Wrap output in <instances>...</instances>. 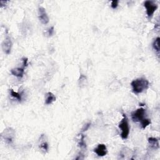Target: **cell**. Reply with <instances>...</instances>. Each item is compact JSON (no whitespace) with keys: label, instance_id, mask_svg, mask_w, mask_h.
<instances>
[{"label":"cell","instance_id":"cell-1","mask_svg":"<svg viewBox=\"0 0 160 160\" xmlns=\"http://www.w3.org/2000/svg\"><path fill=\"white\" fill-rule=\"evenodd\" d=\"M133 91L135 94H140L146 91L149 88V83L148 80L144 78H137L131 83Z\"/></svg>","mask_w":160,"mask_h":160},{"label":"cell","instance_id":"cell-2","mask_svg":"<svg viewBox=\"0 0 160 160\" xmlns=\"http://www.w3.org/2000/svg\"><path fill=\"white\" fill-rule=\"evenodd\" d=\"M123 119L121 121V122L119 124V128L121 129V137L123 140H126L129 134H130V126H129L128 123V119L126 116V114L123 113Z\"/></svg>","mask_w":160,"mask_h":160},{"label":"cell","instance_id":"cell-3","mask_svg":"<svg viewBox=\"0 0 160 160\" xmlns=\"http://www.w3.org/2000/svg\"><path fill=\"white\" fill-rule=\"evenodd\" d=\"M22 61H23V65H22V67L13 68L11 69L10 71L11 73L13 75V76L19 78H21L23 76L25 68L28 65V58H26L25 57H23V58H22Z\"/></svg>","mask_w":160,"mask_h":160},{"label":"cell","instance_id":"cell-4","mask_svg":"<svg viewBox=\"0 0 160 160\" xmlns=\"http://www.w3.org/2000/svg\"><path fill=\"white\" fill-rule=\"evenodd\" d=\"M145 115L146 110L143 108H140L131 113V118L134 122L140 123L145 118Z\"/></svg>","mask_w":160,"mask_h":160},{"label":"cell","instance_id":"cell-5","mask_svg":"<svg viewBox=\"0 0 160 160\" xmlns=\"http://www.w3.org/2000/svg\"><path fill=\"white\" fill-rule=\"evenodd\" d=\"M144 6L146 8V14L149 18L152 17L158 8V4L153 1H145Z\"/></svg>","mask_w":160,"mask_h":160},{"label":"cell","instance_id":"cell-6","mask_svg":"<svg viewBox=\"0 0 160 160\" xmlns=\"http://www.w3.org/2000/svg\"><path fill=\"white\" fill-rule=\"evenodd\" d=\"M38 18L42 24L46 25L49 23L50 19H49L45 8H44L43 6H39L38 8Z\"/></svg>","mask_w":160,"mask_h":160},{"label":"cell","instance_id":"cell-7","mask_svg":"<svg viewBox=\"0 0 160 160\" xmlns=\"http://www.w3.org/2000/svg\"><path fill=\"white\" fill-rule=\"evenodd\" d=\"M4 135H3L4 139L8 143L11 144L15 138V131L11 128H8L4 131Z\"/></svg>","mask_w":160,"mask_h":160},{"label":"cell","instance_id":"cell-8","mask_svg":"<svg viewBox=\"0 0 160 160\" xmlns=\"http://www.w3.org/2000/svg\"><path fill=\"white\" fill-rule=\"evenodd\" d=\"M12 44L13 43L11 41V38L8 35H6L5 39H4L3 42L2 43L3 50L4 52V53H6V55H9L11 53Z\"/></svg>","mask_w":160,"mask_h":160},{"label":"cell","instance_id":"cell-9","mask_svg":"<svg viewBox=\"0 0 160 160\" xmlns=\"http://www.w3.org/2000/svg\"><path fill=\"white\" fill-rule=\"evenodd\" d=\"M98 156H105L108 153V150L107 148H106V146L105 144H99L96 146V148H95L93 150Z\"/></svg>","mask_w":160,"mask_h":160},{"label":"cell","instance_id":"cell-10","mask_svg":"<svg viewBox=\"0 0 160 160\" xmlns=\"http://www.w3.org/2000/svg\"><path fill=\"white\" fill-rule=\"evenodd\" d=\"M148 143L149 144L150 147L153 149H158L159 148V141L156 138L153 137H150L148 140Z\"/></svg>","mask_w":160,"mask_h":160},{"label":"cell","instance_id":"cell-11","mask_svg":"<svg viewBox=\"0 0 160 160\" xmlns=\"http://www.w3.org/2000/svg\"><path fill=\"white\" fill-rule=\"evenodd\" d=\"M56 101V97L54 94H53L51 92H48L46 95V100L45 104L48 105L52 104L53 102Z\"/></svg>","mask_w":160,"mask_h":160},{"label":"cell","instance_id":"cell-12","mask_svg":"<svg viewBox=\"0 0 160 160\" xmlns=\"http://www.w3.org/2000/svg\"><path fill=\"white\" fill-rule=\"evenodd\" d=\"M159 37L156 38L154 40V41L153 43V47L154 48V50L156 51V53H158V55H159Z\"/></svg>","mask_w":160,"mask_h":160},{"label":"cell","instance_id":"cell-13","mask_svg":"<svg viewBox=\"0 0 160 160\" xmlns=\"http://www.w3.org/2000/svg\"><path fill=\"white\" fill-rule=\"evenodd\" d=\"M10 95L11 96L14 98L16 99L18 101L21 102V100H22V97H21V94H20V93H17V92H15L14 90H12V89H11V90H10Z\"/></svg>","mask_w":160,"mask_h":160},{"label":"cell","instance_id":"cell-14","mask_svg":"<svg viewBox=\"0 0 160 160\" xmlns=\"http://www.w3.org/2000/svg\"><path fill=\"white\" fill-rule=\"evenodd\" d=\"M87 82V79L85 76H84L83 74L80 75V77L79 79V86H84Z\"/></svg>","mask_w":160,"mask_h":160},{"label":"cell","instance_id":"cell-15","mask_svg":"<svg viewBox=\"0 0 160 160\" xmlns=\"http://www.w3.org/2000/svg\"><path fill=\"white\" fill-rule=\"evenodd\" d=\"M78 145L81 148L85 149L86 147V143L84 141V136L83 135H81V137H80V139L78 141Z\"/></svg>","mask_w":160,"mask_h":160},{"label":"cell","instance_id":"cell-16","mask_svg":"<svg viewBox=\"0 0 160 160\" xmlns=\"http://www.w3.org/2000/svg\"><path fill=\"white\" fill-rule=\"evenodd\" d=\"M141 127L143 129H145L146 127H147L148 125L151 124V120L148 118H145L143 121H141L140 122Z\"/></svg>","mask_w":160,"mask_h":160},{"label":"cell","instance_id":"cell-17","mask_svg":"<svg viewBox=\"0 0 160 160\" xmlns=\"http://www.w3.org/2000/svg\"><path fill=\"white\" fill-rule=\"evenodd\" d=\"M48 147H49L48 144L46 141L43 142V143H41L39 145V148L42 149L43 150H44V152H47V151L48 150Z\"/></svg>","mask_w":160,"mask_h":160},{"label":"cell","instance_id":"cell-18","mask_svg":"<svg viewBox=\"0 0 160 160\" xmlns=\"http://www.w3.org/2000/svg\"><path fill=\"white\" fill-rule=\"evenodd\" d=\"M54 32H55V29H54V26H51V27H50V28H49L47 32H46V34L48 35L49 37L51 36L52 35L54 34Z\"/></svg>","mask_w":160,"mask_h":160},{"label":"cell","instance_id":"cell-19","mask_svg":"<svg viewBox=\"0 0 160 160\" xmlns=\"http://www.w3.org/2000/svg\"><path fill=\"white\" fill-rule=\"evenodd\" d=\"M90 126H91V123H90V122H89V123H86V124H84V125L83 126V127L82 128V129H81V132H84V131H87V130H88V129H89V128L90 127Z\"/></svg>","mask_w":160,"mask_h":160},{"label":"cell","instance_id":"cell-20","mask_svg":"<svg viewBox=\"0 0 160 160\" xmlns=\"http://www.w3.org/2000/svg\"><path fill=\"white\" fill-rule=\"evenodd\" d=\"M118 0H113V1H112V8L113 9H116L118 7Z\"/></svg>","mask_w":160,"mask_h":160}]
</instances>
